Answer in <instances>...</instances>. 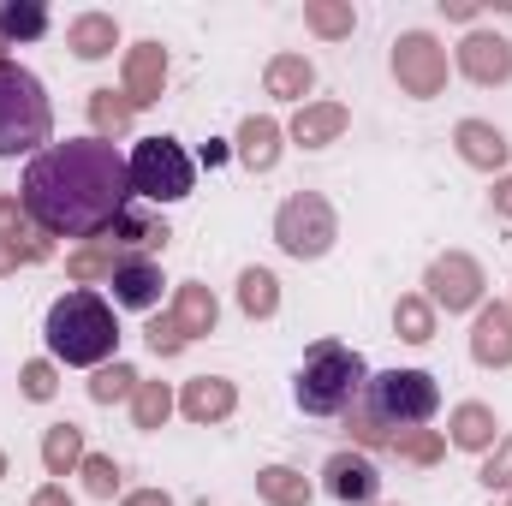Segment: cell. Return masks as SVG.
I'll return each instance as SVG.
<instances>
[{"mask_svg":"<svg viewBox=\"0 0 512 506\" xmlns=\"http://www.w3.org/2000/svg\"><path fill=\"white\" fill-rule=\"evenodd\" d=\"M18 203L48 239H108L131 209V167L108 137H66L30 155Z\"/></svg>","mask_w":512,"mask_h":506,"instance_id":"obj_1","label":"cell"},{"mask_svg":"<svg viewBox=\"0 0 512 506\" xmlns=\"http://www.w3.org/2000/svg\"><path fill=\"white\" fill-rule=\"evenodd\" d=\"M42 334H48V352H54L60 364H78V370H102V364L114 358V346H120V322H114L108 298H96V292H84V286L48 304Z\"/></svg>","mask_w":512,"mask_h":506,"instance_id":"obj_2","label":"cell"},{"mask_svg":"<svg viewBox=\"0 0 512 506\" xmlns=\"http://www.w3.org/2000/svg\"><path fill=\"white\" fill-rule=\"evenodd\" d=\"M364 387H370V364H364L352 346L316 340V346L304 352L298 376H292V399H298L304 417H346V411L364 399Z\"/></svg>","mask_w":512,"mask_h":506,"instance_id":"obj_3","label":"cell"},{"mask_svg":"<svg viewBox=\"0 0 512 506\" xmlns=\"http://www.w3.org/2000/svg\"><path fill=\"white\" fill-rule=\"evenodd\" d=\"M54 131V108L42 96V78L18 60H0V155H42Z\"/></svg>","mask_w":512,"mask_h":506,"instance_id":"obj_4","label":"cell"},{"mask_svg":"<svg viewBox=\"0 0 512 506\" xmlns=\"http://www.w3.org/2000/svg\"><path fill=\"white\" fill-rule=\"evenodd\" d=\"M364 405L382 417V429H423L435 411H441V387L429 370H387V376H370L364 387Z\"/></svg>","mask_w":512,"mask_h":506,"instance_id":"obj_5","label":"cell"},{"mask_svg":"<svg viewBox=\"0 0 512 506\" xmlns=\"http://www.w3.org/2000/svg\"><path fill=\"white\" fill-rule=\"evenodd\" d=\"M126 167H131V197H143V203H179L197 185V167L173 137H143Z\"/></svg>","mask_w":512,"mask_h":506,"instance_id":"obj_6","label":"cell"},{"mask_svg":"<svg viewBox=\"0 0 512 506\" xmlns=\"http://www.w3.org/2000/svg\"><path fill=\"white\" fill-rule=\"evenodd\" d=\"M340 239V221H334V203L322 191H292L274 215V245L298 262H316V256L334 251Z\"/></svg>","mask_w":512,"mask_h":506,"instance_id":"obj_7","label":"cell"},{"mask_svg":"<svg viewBox=\"0 0 512 506\" xmlns=\"http://www.w3.org/2000/svg\"><path fill=\"white\" fill-rule=\"evenodd\" d=\"M215 322H221L215 292H209L203 280H185V286L173 292V310H167V316H155V322L143 328V340H149V352H155V358H173V352H185L197 334H215Z\"/></svg>","mask_w":512,"mask_h":506,"instance_id":"obj_8","label":"cell"},{"mask_svg":"<svg viewBox=\"0 0 512 506\" xmlns=\"http://www.w3.org/2000/svg\"><path fill=\"white\" fill-rule=\"evenodd\" d=\"M393 78H399V90L417 96V102L441 96V90H447V48H441L429 30H405V36L393 42Z\"/></svg>","mask_w":512,"mask_h":506,"instance_id":"obj_9","label":"cell"},{"mask_svg":"<svg viewBox=\"0 0 512 506\" xmlns=\"http://www.w3.org/2000/svg\"><path fill=\"white\" fill-rule=\"evenodd\" d=\"M423 286H429L423 298H429L435 310H447V316H453V310L483 304V286H489V280H483V268H477L465 251H447V256H435V262H429Z\"/></svg>","mask_w":512,"mask_h":506,"instance_id":"obj_10","label":"cell"},{"mask_svg":"<svg viewBox=\"0 0 512 506\" xmlns=\"http://www.w3.org/2000/svg\"><path fill=\"white\" fill-rule=\"evenodd\" d=\"M322 489L346 506H370L382 495V471H376L364 453H334V459L322 465Z\"/></svg>","mask_w":512,"mask_h":506,"instance_id":"obj_11","label":"cell"},{"mask_svg":"<svg viewBox=\"0 0 512 506\" xmlns=\"http://www.w3.org/2000/svg\"><path fill=\"white\" fill-rule=\"evenodd\" d=\"M459 72H465L471 84H507L512 78V42L495 36V30H471V36L459 42Z\"/></svg>","mask_w":512,"mask_h":506,"instance_id":"obj_12","label":"cell"},{"mask_svg":"<svg viewBox=\"0 0 512 506\" xmlns=\"http://www.w3.org/2000/svg\"><path fill=\"white\" fill-rule=\"evenodd\" d=\"M471 358H477L483 370H507V364H512V310H507V304H483V310H477Z\"/></svg>","mask_w":512,"mask_h":506,"instance_id":"obj_13","label":"cell"},{"mask_svg":"<svg viewBox=\"0 0 512 506\" xmlns=\"http://www.w3.org/2000/svg\"><path fill=\"white\" fill-rule=\"evenodd\" d=\"M161 84H167V48L161 42H137L126 54V102L131 108L161 102Z\"/></svg>","mask_w":512,"mask_h":506,"instance_id":"obj_14","label":"cell"},{"mask_svg":"<svg viewBox=\"0 0 512 506\" xmlns=\"http://www.w3.org/2000/svg\"><path fill=\"white\" fill-rule=\"evenodd\" d=\"M233 405H239V387L227 376H197L179 387V411L191 423H221V417H233Z\"/></svg>","mask_w":512,"mask_h":506,"instance_id":"obj_15","label":"cell"},{"mask_svg":"<svg viewBox=\"0 0 512 506\" xmlns=\"http://www.w3.org/2000/svg\"><path fill=\"white\" fill-rule=\"evenodd\" d=\"M108 286H114V304H126V310H155L161 304V268L149 256H126Z\"/></svg>","mask_w":512,"mask_h":506,"instance_id":"obj_16","label":"cell"},{"mask_svg":"<svg viewBox=\"0 0 512 506\" xmlns=\"http://www.w3.org/2000/svg\"><path fill=\"white\" fill-rule=\"evenodd\" d=\"M167 239H173V233H167V221H155V215H149V209H137V203H131L126 215L114 221V233H108V245H114L120 256H149V251H161Z\"/></svg>","mask_w":512,"mask_h":506,"instance_id":"obj_17","label":"cell"},{"mask_svg":"<svg viewBox=\"0 0 512 506\" xmlns=\"http://www.w3.org/2000/svg\"><path fill=\"white\" fill-rule=\"evenodd\" d=\"M453 143H459V155H465L471 167H483V173H501V167H507V155H512V143L489 126V120H459Z\"/></svg>","mask_w":512,"mask_h":506,"instance_id":"obj_18","label":"cell"},{"mask_svg":"<svg viewBox=\"0 0 512 506\" xmlns=\"http://www.w3.org/2000/svg\"><path fill=\"white\" fill-rule=\"evenodd\" d=\"M447 429H453V447H465V453H495L501 447V423H495V411L483 399H465Z\"/></svg>","mask_w":512,"mask_h":506,"instance_id":"obj_19","label":"cell"},{"mask_svg":"<svg viewBox=\"0 0 512 506\" xmlns=\"http://www.w3.org/2000/svg\"><path fill=\"white\" fill-rule=\"evenodd\" d=\"M262 84H268L274 102H298V108H304V96L316 90V66H310L304 54H274L268 72H262Z\"/></svg>","mask_w":512,"mask_h":506,"instance_id":"obj_20","label":"cell"},{"mask_svg":"<svg viewBox=\"0 0 512 506\" xmlns=\"http://www.w3.org/2000/svg\"><path fill=\"white\" fill-rule=\"evenodd\" d=\"M346 126H352V114H346L340 102H304V108H298V120H292V143L322 149V143H334Z\"/></svg>","mask_w":512,"mask_h":506,"instance_id":"obj_21","label":"cell"},{"mask_svg":"<svg viewBox=\"0 0 512 506\" xmlns=\"http://www.w3.org/2000/svg\"><path fill=\"white\" fill-rule=\"evenodd\" d=\"M66 48H72L78 60H102V54L120 48V24H114L108 12H84V18L66 24Z\"/></svg>","mask_w":512,"mask_h":506,"instance_id":"obj_22","label":"cell"},{"mask_svg":"<svg viewBox=\"0 0 512 506\" xmlns=\"http://www.w3.org/2000/svg\"><path fill=\"white\" fill-rule=\"evenodd\" d=\"M239 161H245L251 173H268V167L280 161V126H274L268 114H251V120L239 126Z\"/></svg>","mask_w":512,"mask_h":506,"instance_id":"obj_23","label":"cell"},{"mask_svg":"<svg viewBox=\"0 0 512 506\" xmlns=\"http://www.w3.org/2000/svg\"><path fill=\"white\" fill-rule=\"evenodd\" d=\"M42 465H48V477H72L84 465V429L78 423H54L42 435Z\"/></svg>","mask_w":512,"mask_h":506,"instance_id":"obj_24","label":"cell"},{"mask_svg":"<svg viewBox=\"0 0 512 506\" xmlns=\"http://www.w3.org/2000/svg\"><path fill=\"white\" fill-rule=\"evenodd\" d=\"M256 495L268 506H310V477L292 465H268V471H256Z\"/></svg>","mask_w":512,"mask_h":506,"instance_id":"obj_25","label":"cell"},{"mask_svg":"<svg viewBox=\"0 0 512 506\" xmlns=\"http://www.w3.org/2000/svg\"><path fill=\"white\" fill-rule=\"evenodd\" d=\"M239 310H245L251 322H268V316L280 310V280H274L268 268H245V274H239Z\"/></svg>","mask_w":512,"mask_h":506,"instance_id":"obj_26","label":"cell"},{"mask_svg":"<svg viewBox=\"0 0 512 506\" xmlns=\"http://www.w3.org/2000/svg\"><path fill=\"white\" fill-rule=\"evenodd\" d=\"M393 328H399L405 346H429V340H435V304L417 298V292H405V298L393 304Z\"/></svg>","mask_w":512,"mask_h":506,"instance_id":"obj_27","label":"cell"},{"mask_svg":"<svg viewBox=\"0 0 512 506\" xmlns=\"http://www.w3.org/2000/svg\"><path fill=\"white\" fill-rule=\"evenodd\" d=\"M131 114H137V108L126 102V90H120V96H114V90H96V96H90V120H96V137H108V143L131 131Z\"/></svg>","mask_w":512,"mask_h":506,"instance_id":"obj_28","label":"cell"},{"mask_svg":"<svg viewBox=\"0 0 512 506\" xmlns=\"http://www.w3.org/2000/svg\"><path fill=\"white\" fill-rule=\"evenodd\" d=\"M173 387L167 381H143L137 393H131V417H137V429H161L167 417H173Z\"/></svg>","mask_w":512,"mask_h":506,"instance_id":"obj_29","label":"cell"},{"mask_svg":"<svg viewBox=\"0 0 512 506\" xmlns=\"http://www.w3.org/2000/svg\"><path fill=\"white\" fill-rule=\"evenodd\" d=\"M387 447H393L405 465H441V453H447V441H441L435 429H393Z\"/></svg>","mask_w":512,"mask_h":506,"instance_id":"obj_30","label":"cell"},{"mask_svg":"<svg viewBox=\"0 0 512 506\" xmlns=\"http://www.w3.org/2000/svg\"><path fill=\"white\" fill-rule=\"evenodd\" d=\"M0 245H24V251H54L42 233H30V215H24V203L18 197H0Z\"/></svg>","mask_w":512,"mask_h":506,"instance_id":"obj_31","label":"cell"},{"mask_svg":"<svg viewBox=\"0 0 512 506\" xmlns=\"http://www.w3.org/2000/svg\"><path fill=\"white\" fill-rule=\"evenodd\" d=\"M137 387H143V376H137L131 364H120V358H114V364H102V370H96V381H90V399H96V405H120V399H131V393H137Z\"/></svg>","mask_w":512,"mask_h":506,"instance_id":"obj_32","label":"cell"},{"mask_svg":"<svg viewBox=\"0 0 512 506\" xmlns=\"http://www.w3.org/2000/svg\"><path fill=\"white\" fill-rule=\"evenodd\" d=\"M120 262H126V256L102 239V245H84V251L66 256V274H72V280H114V268H120Z\"/></svg>","mask_w":512,"mask_h":506,"instance_id":"obj_33","label":"cell"},{"mask_svg":"<svg viewBox=\"0 0 512 506\" xmlns=\"http://www.w3.org/2000/svg\"><path fill=\"white\" fill-rule=\"evenodd\" d=\"M304 24H310L316 36L340 42V36H352V24H358V18H352V6H346V0H310V6H304Z\"/></svg>","mask_w":512,"mask_h":506,"instance_id":"obj_34","label":"cell"},{"mask_svg":"<svg viewBox=\"0 0 512 506\" xmlns=\"http://www.w3.org/2000/svg\"><path fill=\"white\" fill-rule=\"evenodd\" d=\"M42 30H48V12H42V6H18V0L0 6V36H6V42H36Z\"/></svg>","mask_w":512,"mask_h":506,"instance_id":"obj_35","label":"cell"},{"mask_svg":"<svg viewBox=\"0 0 512 506\" xmlns=\"http://www.w3.org/2000/svg\"><path fill=\"white\" fill-rule=\"evenodd\" d=\"M84 489L96 495V501H114V489H120V465L108 459V453H84Z\"/></svg>","mask_w":512,"mask_h":506,"instance_id":"obj_36","label":"cell"},{"mask_svg":"<svg viewBox=\"0 0 512 506\" xmlns=\"http://www.w3.org/2000/svg\"><path fill=\"white\" fill-rule=\"evenodd\" d=\"M346 429H352V441H364V447H387V429H382V417L358 399L352 411H346Z\"/></svg>","mask_w":512,"mask_h":506,"instance_id":"obj_37","label":"cell"},{"mask_svg":"<svg viewBox=\"0 0 512 506\" xmlns=\"http://www.w3.org/2000/svg\"><path fill=\"white\" fill-rule=\"evenodd\" d=\"M24 399H36V405H42V399H54V393H60V376H54V364H42V358H36V364H24Z\"/></svg>","mask_w":512,"mask_h":506,"instance_id":"obj_38","label":"cell"},{"mask_svg":"<svg viewBox=\"0 0 512 506\" xmlns=\"http://www.w3.org/2000/svg\"><path fill=\"white\" fill-rule=\"evenodd\" d=\"M483 483H489V489H512V435L495 447V453H489V465H483Z\"/></svg>","mask_w":512,"mask_h":506,"instance_id":"obj_39","label":"cell"},{"mask_svg":"<svg viewBox=\"0 0 512 506\" xmlns=\"http://www.w3.org/2000/svg\"><path fill=\"white\" fill-rule=\"evenodd\" d=\"M18 262H48L42 251H24V245H0V274H12Z\"/></svg>","mask_w":512,"mask_h":506,"instance_id":"obj_40","label":"cell"},{"mask_svg":"<svg viewBox=\"0 0 512 506\" xmlns=\"http://www.w3.org/2000/svg\"><path fill=\"white\" fill-rule=\"evenodd\" d=\"M120 506H173V495H167V489H131Z\"/></svg>","mask_w":512,"mask_h":506,"instance_id":"obj_41","label":"cell"},{"mask_svg":"<svg viewBox=\"0 0 512 506\" xmlns=\"http://www.w3.org/2000/svg\"><path fill=\"white\" fill-rule=\"evenodd\" d=\"M30 506H72V495H66L60 483H48V489H36V501Z\"/></svg>","mask_w":512,"mask_h":506,"instance_id":"obj_42","label":"cell"},{"mask_svg":"<svg viewBox=\"0 0 512 506\" xmlns=\"http://www.w3.org/2000/svg\"><path fill=\"white\" fill-rule=\"evenodd\" d=\"M495 215H507L512 221V173L507 179H495Z\"/></svg>","mask_w":512,"mask_h":506,"instance_id":"obj_43","label":"cell"},{"mask_svg":"<svg viewBox=\"0 0 512 506\" xmlns=\"http://www.w3.org/2000/svg\"><path fill=\"white\" fill-rule=\"evenodd\" d=\"M441 12H447V18H459V24H471V18H477V6H471V0H441Z\"/></svg>","mask_w":512,"mask_h":506,"instance_id":"obj_44","label":"cell"},{"mask_svg":"<svg viewBox=\"0 0 512 506\" xmlns=\"http://www.w3.org/2000/svg\"><path fill=\"white\" fill-rule=\"evenodd\" d=\"M0 477H6V453H0Z\"/></svg>","mask_w":512,"mask_h":506,"instance_id":"obj_45","label":"cell"},{"mask_svg":"<svg viewBox=\"0 0 512 506\" xmlns=\"http://www.w3.org/2000/svg\"><path fill=\"white\" fill-rule=\"evenodd\" d=\"M507 506H512V501H507Z\"/></svg>","mask_w":512,"mask_h":506,"instance_id":"obj_46","label":"cell"}]
</instances>
